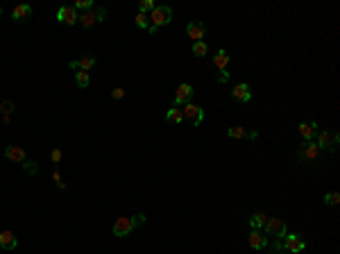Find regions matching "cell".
<instances>
[{"label":"cell","mask_w":340,"mask_h":254,"mask_svg":"<svg viewBox=\"0 0 340 254\" xmlns=\"http://www.w3.org/2000/svg\"><path fill=\"white\" fill-rule=\"evenodd\" d=\"M250 248H254V250H263L268 245V236L263 234L261 230H252V234H250Z\"/></svg>","instance_id":"obj_17"},{"label":"cell","mask_w":340,"mask_h":254,"mask_svg":"<svg viewBox=\"0 0 340 254\" xmlns=\"http://www.w3.org/2000/svg\"><path fill=\"white\" fill-rule=\"evenodd\" d=\"M134 230V222L132 218H127V216H123V218H118L116 222H113L111 227V234L116 236V238H125V236H129Z\"/></svg>","instance_id":"obj_8"},{"label":"cell","mask_w":340,"mask_h":254,"mask_svg":"<svg viewBox=\"0 0 340 254\" xmlns=\"http://www.w3.org/2000/svg\"><path fill=\"white\" fill-rule=\"evenodd\" d=\"M318 156H320V148L316 146V141H304L300 146V150H297V159H300V164H313L318 162Z\"/></svg>","instance_id":"obj_3"},{"label":"cell","mask_w":340,"mask_h":254,"mask_svg":"<svg viewBox=\"0 0 340 254\" xmlns=\"http://www.w3.org/2000/svg\"><path fill=\"white\" fill-rule=\"evenodd\" d=\"M207 52H209V46L204 44V41H195V44H193V54H195V57H204Z\"/></svg>","instance_id":"obj_24"},{"label":"cell","mask_w":340,"mask_h":254,"mask_svg":"<svg viewBox=\"0 0 340 254\" xmlns=\"http://www.w3.org/2000/svg\"><path fill=\"white\" fill-rule=\"evenodd\" d=\"M145 220H148V218H145V214H136L132 218V222H134V227H138V225H143Z\"/></svg>","instance_id":"obj_33"},{"label":"cell","mask_w":340,"mask_h":254,"mask_svg":"<svg viewBox=\"0 0 340 254\" xmlns=\"http://www.w3.org/2000/svg\"><path fill=\"white\" fill-rule=\"evenodd\" d=\"M232 98L236 100V102H250L252 100V88H250V84H236L234 86V91H232Z\"/></svg>","instance_id":"obj_13"},{"label":"cell","mask_w":340,"mask_h":254,"mask_svg":"<svg viewBox=\"0 0 340 254\" xmlns=\"http://www.w3.org/2000/svg\"><path fill=\"white\" fill-rule=\"evenodd\" d=\"M73 10L75 12H91L93 10V0H77L73 5Z\"/></svg>","instance_id":"obj_26"},{"label":"cell","mask_w":340,"mask_h":254,"mask_svg":"<svg viewBox=\"0 0 340 254\" xmlns=\"http://www.w3.org/2000/svg\"><path fill=\"white\" fill-rule=\"evenodd\" d=\"M340 202V196H338V190H329L325 196V204H329V206H336Z\"/></svg>","instance_id":"obj_27"},{"label":"cell","mask_w":340,"mask_h":254,"mask_svg":"<svg viewBox=\"0 0 340 254\" xmlns=\"http://www.w3.org/2000/svg\"><path fill=\"white\" fill-rule=\"evenodd\" d=\"M111 98H113V100H123V98H125V88L116 86V88L111 91Z\"/></svg>","instance_id":"obj_31"},{"label":"cell","mask_w":340,"mask_h":254,"mask_svg":"<svg viewBox=\"0 0 340 254\" xmlns=\"http://www.w3.org/2000/svg\"><path fill=\"white\" fill-rule=\"evenodd\" d=\"M218 82L227 84V82H229V73H227V70H220V78H218Z\"/></svg>","instance_id":"obj_35"},{"label":"cell","mask_w":340,"mask_h":254,"mask_svg":"<svg viewBox=\"0 0 340 254\" xmlns=\"http://www.w3.org/2000/svg\"><path fill=\"white\" fill-rule=\"evenodd\" d=\"M52 182H54V184H57V186H59V188H66V184H64V182H61L59 170H54V172H52Z\"/></svg>","instance_id":"obj_34"},{"label":"cell","mask_w":340,"mask_h":254,"mask_svg":"<svg viewBox=\"0 0 340 254\" xmlns=\"http://www.w3.org/2000/svg\"><path fill=\"white\" fill-rule=\"evenodd\" d=\"M150 18V28L148 32L150 34H157V30L163 28V25H168L170 20H173V7H168V5H157L152 12L148 14Z\"/></svg>","instance_id":"obj_1"},{"label":"cell","mask_w":340,"mask_h":254,"mask_svg":"<svg viewBox=\"0 0 340 254\" xmlns=\"http://www.w3.org/2000/svg\"><path fill=\"white\" fill-rule=\"evenodd\" d=\"M0 248L11 252V250L18 248V238H16L11 232H0Z\"/></svg>","instance_id":"obj_18"},{"label":"cell","mask_w":340,"mask_h":254,"mask_svg":"<svg viewBox=\"0 0 340 254\" xmlns=\"http://www.w3.org/2000/svg\"><path fill=\"white\" fill-rule=\"evenodd\" d=\"M281 245H284V252L286 254H300L306 250V240L300 234H286L281 238Z\"/></svg>","instance_id":"obj_7"},{"label":"cell","mask_w":340,"mask_h":254,"mask_svg":"<svg viewBox=\"0 0 340 254\" xmlns=\"http://www.w3.org/2000/svg\"><path fill=\"white\" fill-rule=\"evenodd\" d=\"M79 14L73 10V7H59V12H57V20H59L61 25H68V28H73L75 23H77Z\"/></svg>","instance_id":"obj_10"},{"label":"cell","mask_w":340,"mask_h":254,"mask_svg":"<svg viewBox=\"0 0 340 254\" xmlns=\"http://www.w3.org/2000/svg\"><path fill=\"white\" fill-rule=\"evenodd\" d=\"M154 7H157V2H154V0H141V5H138V14H145V16H148L150 12L154 10Z\"/></svg>","instance_id":"obj_25"},{"label":"cell","mask_w":340,"mask_h":254,"mask_svg":"<svg viewBox=\"0 0 340 254\" xmlns=\"http://www.w3.org/2000/svg\"><path fill=\"white\" fill-rule=\"evenodd\" d=\"M300 134H302V138H304V141H313V138H316V134H318V122L316 120L300 122Z\"/></svg>","instance_id":"obj_15"},{"label":"cell","mask_w":340,"mask_h":254,"mask_svg":"<svg viewBox=\"0 0 340 254\" xmlns=\"http://www.w3.org/2000/svg\"><path fill=\"white\" fill-rule=\"evenodd\" d=\"M227 136L229 138H250V141H254V138H259V134L257 132H247L245 127L236 125V127H229V130H227Z\"/></svg>","instance_id":"obj_16"},{"label":"cell","mask_w":340,"mask_h":254,"mask_svg":"<svg viewBox=\"0 0 340 254\" xmlns=\"http://www.w3.org/2000/svg\"><path fill=\"white\" fill-rule=\"evenodd\" d=\"M316 146L320 148V152L322 150H327V152H336L338 150V146H340V134L336 132V130H322V132H318L316 134Z\"/></svg>","instance_id":"obj_2"},{"label":"cell","mask_w":340,"mask_h":254,"mask_svg":"<svg viewBox=\"0 0 340 254\" xmlns=\"http://www.w3.org/2000/svg\"><path fill=\"white\" fill-rule=\"evenodd\" d=\"M11 18L16 20V23H25V20L32 18V7L30 5H18L14 12H11Z\"/></svg>","instance_id":"obj_19"},{"label":"cell","mask_w":340,"mask_h":254,"mask_svg":"<svg viewBox=\"0 0 340 254\" xmlns=\"http://www.w3.org/2000/svg\"><path fill=\"white\" fill-rule=\"evenodd\" d=\"M134 23H136V28H141V30H148V28H150V18H148L145 14H136Z\"/></svg>","instance_id":"obj_28"},{"label":"cell","mask_w":340,"mask_h":254,"mask_svg":"<svg viewBox=\"0 0 340 254\" xmlns=\"http://www.w3.org/2000/svg\"><path fill=\"white\" fill-rule=\"evenodd\" d=\"M11 112H14V102H11V100H2V102H0V114H2V116H9Z\"/></svg>","instance_id":"obj_29"},{"label":"cell","mask_w":340,"mask_h":254,"mask_svg":"<svg viewBox=\"0 0 340 254\" xmlns=\"http://www.w3.org/2000/svg\"><path fill=\"white\" fill-rule=\"evenodd\" d=\"M204 34H207V28H204V23H200V20H191V23L186 25V36H191L193 44H195V41H202Z\"/></svg>","instance_id":"obj_11"},{"label":"cell","mask_w":340,"mask_h":254,"mask_svg":"<svg viewBox=\"0 0 340 254\" xmlns=\"http://www.w3.org/2000/svg\"><path fill=\"white\" fill-rule=\"evenodd\" d=\"M50 159H52V164H59L61 162V150H59V148H54V150L50 152Z\"/></svg>","instance_id":"obj_32"},{"label":"cell","mask_w":340,"mask_h":254,"mask_svg":"<svg viewBox=\"0 0 340 254\" xmlns=\"http://www.w3.org/2000/svg\"><path fill=\"white\" fill-rule=\"evenodd\" d=\"M263 230H266L263 234H266V236H272L275 240H281L284 236L288 234V227H286V222H284L281 218H268V220H266V225H263Z\"/></svg>","instance_id":"obj_4"},{"label":"cell","mask_w":340,"mask_h":254,"mask_svg":"<svg viewBox=\"0 0 340 254\" xmlns=\"http://www.w3.org/2000/svg\"><path fill=\"white\" fill-rule=\"evenodd\" d=\"M93 66H95V57H91V54L68 62V68L70 70H86V73H91V68H93Z\"/></svg>","instance_id":"obj_12"},{"label":"cell","mask_w":340,"mask_h":254,"mask_svg":"<svg viewBox=\"0 0 340 254\" xmlns=\"http://www.w3.org/2000/svg\"><path fill=\"white\" fill-rule=\"evenodd\" d=\"M5 159H7V162H11V164H23L27 156H25V150L20 146H7Z\"/></svg>","instance_id":"obj_14"},{"label":"cell","mask_w":340,"mask_h":254,"mask_svg":"<svg viewBox=\"0 0 340 254\" xmlns=\"http://www.w3.org/2000/svg\"><path fill=\"white\" fill-rule=\"evenodd\" d=\"M166 120H168V122H182V120H184V116H182V109H179V107L168 109V114H166Z\"/></svg>","instance_id":"obj_23"},{"label":"cell","mask_w":340,"mask_h":254,"mask_svg":"<svg viewBox=\"0 0 340 254\" xmlns=\"http://www.w3.org/2000/svg\"><path fill=\"white\" fill-rule=\"evenodd\" d=\"M193 86L191 84H179L177 86V93H175V100H173V107H184V104L191 102L193 98Z\"/></svg>","instance_id":"obj_9"},{"label":"cell","mask_w":340,"mask_h":254,"mask_svg":"<svg viewBox=\"0 0 340 254\" xmlns=\"http://www.w3.org/2000/svg\"><path fill=\"white\" fill-rule=\"evenodd\" d=\"M0 16H2V10H0Z\"/></svg>","instance_id":"obj_36"},{"label":"cell","mask_w":340,"mask_h":254,"mask_svg":"<svg viewBox=\"0 0 340 254\" xmlns=\"http://www.w3.org/2000/svg\"><path fill=\"white\" fill-rule=\"evenodd\" d=\"M182 116H184V120H188L193 127H200L204 120V109L195 102H188L182 107Z\"/></svg>","instance_id":"obj_6"},{"label":"cell","mask_w":340,"mask_h":254,"mask_svg":"<svg viewBox=\"0 0 340 254\" xmlns=\"http://www.w3.org/2000/svg\"><path fill=\"white\" fill-rule=\"evenodd\" d=\"M266 220H268L266 214H252L250 216V227H252V230H263Z\"/></svg>","instance_id":"obj_21"},{"label":"cell","mask_w":340,"mask_h":254,"mask_svg":"<svg viewBox=\"0 0 340 254\" xmlns=\"http://www.w3.org/2000/svg\"><path fill=\"white\" fill-rule=\"evenodd\" d=\"M213 64H216V68L220 70H227V66H229V54H227V50H218L216 57H213Z\"/></svg>","instance_id":"obj_20"},{"label":"cell","mask_w":340,"mask_h":254,"mask_svg":"<svg viewBox=\"0 0 340 254\" xmlns=\"http://www.w3.org/2000/svg\"><path fill=\"white\" fill-rule=\"evenodd\" d=\"M20 166L25 168V172H27V175H36V172H39V166H36L34 162H27V159H25Z\"/></svg>","instance_id":"obj_30"},{"label":"cell","mask_w":340,"mask_h":254,"mask_svg":"<svg viewBox=\"0 0 340 254\" xmlns=\"http://www.w3.org/2000/svg\"><path fill=\"white\" fill-rule=\"evenodd\" d=\"M75 84H77L79 88H86L91 84V73H86V70H77V73H75Z\"/></svg>","instance_id":"obj_22"},{"label":"cell","mask_w":340,"mask_h":254,"mask_svg":"<svg viewBox=\"0 0 340 254\" xmlns=\"http://www.w3.org/2000/svg\"><path fill=\"white\" fill-rule=\"evenodd\" d=\"M104 18H107V10H104V7H93L91 12H84V14H79L77 23L82 25L84 30H89L91 25L100 23V20H104Z\"/></svg>","instance_id":"obj_5"}]
</instances>
